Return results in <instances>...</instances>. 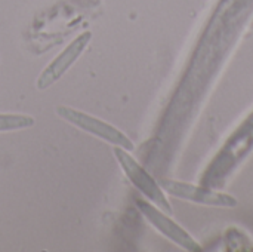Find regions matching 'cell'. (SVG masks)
I'll return each instance as SVG.
<instances>
[{
	"label": "cell",
	"mask_w": 253,
	"mask_h": 252,
	"mask_svg": "<svg viewBox=\"0 0 253 252\" xmlns=\"http://www.w3.org/2000/svg\"><path fill=\"white\" fill-rule=\"evenodd\" d=\"M92 39V33L90 31H83L82 34H79L39 76L37 82H36V88L39 91H46L49 86H52L55 82H58L65 73L67 70L79 59V56L83 53V50L86 49L87 43Z\"/></svg>",
	"instance_id": "7"
},
{
	"label": "cell",
	"mask_w": 253,
	"mask_h": 252,
	"mask_svg": "<svg viewBox=\"0 0 253 252\" xmlns=\"http://www.w3.org/2000/svg\"><path fill=\"white\" fill-rule=\"evenodd\" d=\"M114 156L119 162V165L122 166L123 172L126 174L127 180L150 201L153 202L157 208H160L162 211H165L166 214H172V205L168 201L165 190L160 187L159 181H156L130 154L127 150L122 149V147H114Z\"/></svg>",
	"instance_id": "3"
},
{
	"label": "cell",
	"mask_w": 253,
	"mask_h": 252,
	"mask_svg": "<svg viewBox=\"0 0 253 252\" xmlns=\"http://www.w3.org/2000/svg\"><path fill=\"white\" fill-rule=\"evenodd\" d=\"M56 113L61 119L67 120L68 123L77 126L79 129L82 131H86L113 146H117V147H122L125 150H133V143L130 141V138H127L122 131H119L116 126L101 120V119H96L87 113H83V111H79L76 108H71V107H67V105H59L56 107Z\"/></svg>",
	"instance_id": "5"
},
{
	"label": "cell",
	"mask_w": 253,
	"mask_h": 252,
	"mask_svg": "<svg viewBox=\"0 0 253 252\" xmlns=\"http://www.w3.org/2000/svg\"><path fill=\"white\" fill-rule=\"evenodd\" d=\"M34 119L28 114H0V132L25 129L34 125Z\"/></svg>",
	"instance_id": "8"
},
{
	"label": "cell",
	"mask_w": 253,
	"mask_h": 252,
	"mask_svg": "<svg viewBox=\"0 0 253 252\" xmlns=\"http://www.w3.org/2000/svg\"><path fill=\"white\" fill-rule=\"evenodd\" d=\"M160 187L182 201H188L191 203L203 205V206H212V208H236L239 205L237 199L231 195L218 192L209 186H194L190 183L184 181H176V180H169V178H162L159 181Z\"/></svg>",
	"instance_id": "4"
},
{
	"label": "cell",
	"mask_w": 253,
	"mask_h": 252,
	"mask_svg": "<svg viewBox=\"0 0 253 252\" xmlns=\"http://www.w3.org/2000/svg\"><path fill=\"white\" fill-rule=\"evenodd\" d=\"M135 203H136L138 209L141 211V214L147 218V221L154 229H157L165 238H168L170 242H173L175 245H178L179 248H182L185 251H202L200 244L185 229H182L178 223H175L169 217V214H166L156 205L148 203L144 199H136Z\"/></svg>",
	"instance_id": "6"
},
{
	"label": "cell",
	"mask_w": 253,
	"mask_h": 252,
	"mask_svg": "<svg viewBox=\"0 0 253 252\" xmlns=\"http://www.w3.org/2000/svg\"><path fill=\"white\" fill-rule=\"evenodd\" d=\"M253 13V0H219L188 65L185 89L203 95L205 88L221 68L227 52Z\"/></svg>",
	"instance_id": "1"
},
{
	"label": "cell",
	"mask_w": 253,
	"mask_h": 252,
	"mask_svg": "<svg viewBox=\"0 0 253 252\" xmlns=\"http://www.w3.org/2000/svg\"><path fill=\"white\" fill-rule=\"evenodd\" d=\"M253 149V111L245 122L230 135L227 143L213 157L209 168L205 171L200 183L209 187L221 186L228 175L240 165V162Z\"/></svg>",
	"instance_id": "2"
}]
</instances>
